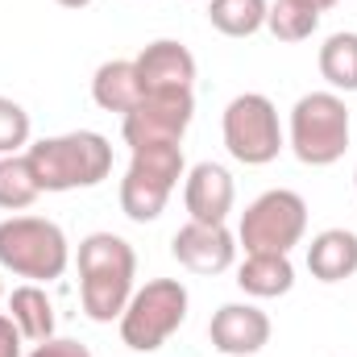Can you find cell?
<instances>
[{
	"label": "cell",
	"instance_id": "20",
	"mask_svg": "<svg viewBox=\"0 0 357 357\" xmlns=\"http://www.w3.org/2000/svg\"><path fill=\"white\" fill-rule=\"evenodd\" d=\"M42 195V183L33 175L25 154H4L0 158V208L4 212H21Z\"/></svg>",
	"mask_w": 357,
	"mask_h": 357
},
{
	"label": "cell",
	"instance_id": "3",
	"mask_svg": "<svg viewBox=\"0 0 357 357\" xmlns=\"http://www.w3.org/2000/svg\"><path fill=\"white\" fill-rule=\"evenodd\" d=\"M349 108L337 91H307L291 108L287 146L303 167H333L349 150Z\"/></svg>",
	"mask_w": 357,
	"mask_h": 357
},
{
	"label": "cell",
	"instance_id": "17",
	"mask_svg": "<svg viewBox=\"0 0 357 357\" xmlns=\"http://www.w3.org/2000/svg\"><path fill=\"white\" fill-rule=\"evenodd\" d=\"M8 316L21 328V337L33 341V345L54 337V303H50V295L38 282H25V287H17L8 295Z\"/></svg>",
	"mask_w": 357,
	"mask_h": 357
},
{
	"label": "cell",
	"instance_id": "5",
	"mask_svg": "<svg viewBox=\"0 0 357 357\" xmlns=\"http://www.w3.org/2000/svg\"><path fill=\"white\" fill-rule=\"evenodd\" d=\"M187 287L178 278H150L146 287H137L121 312V341L133 354H154L162 349L187 320Z\"/></svg>",
	"mask_w": 357,
	"mask_h": 357
},
{
	"label": "cell",
	"instance_id": "18",
	"mask_svg": "<svg viewBox=\"0 0 357 357\" xmlns=\"http://www.w3.org/2000/svg\"><path fill=\"white\" fill-rule=\"evenodd\" d=\"M266 13L270 0H212L208 4V21L225 38H254L258 29H266Z\"/></svg>",
	"mask_w": 357,
	"mask_h": 357
},
{
	"label": "cell",
	"instance_id": "13",
	"mask_svg": "<svg viewBox=\"0 0 357 357\" xmlns=\"http://www.w3.org/2000/svg\"><path fill=\"white\" fill-rule=\"evenodd\" d=\"M133 63H137L146 91H191V84H195V54L175 38L150 42Z\"/></svg>",
	"mask_w": 357,
	"mask_h": 357
},
{
	"label": "cell",
	"instance_id": "15",
	"mask_svg": "<svg viewBox=\"0 0 357 357\" xmlns=\"http://www.w3.org/2000/svg\"><path fill=\"white\" fill-rule=\"evenodd\" d=\"M146 96L142 88V75H137V63L133 59H112V63H100L96 75H91V100L104 108V112H133L137 100Z\"/></svg>",
	"mask_w": 357,
	"mask_h": 357
},
{
	"label": "cell",
	"instance_id": "7",
	"mask_svg": "<svg viewBox=\"0 0 357 357\" xmlns=\"http://www.w3.org/2000/svg\"><path fill=\"white\" fill-rule=\"evenodd\" d=\"M307 233V204L299 191L274 187L262 191L245 212H241V229L237 241L245 254H291Z\"/></svg>",
	"mask_w": 357,
	"mask_h": 357
},
{
	"label": "cell",
	"instance_id": "27",
	"mask_svg": "<svg viewBox=\"0 0 357 357\" xmlns=\"http://www.w3.org/2000/svg\"><path fill=\"white\" fill-rule=\"evenodd\" d=\"M354 187H357V171H354Z\"/></svg>",
	"mask_w": 357,
	"mask_h": 357
},
{
	"label": "cell",
	"instance_id": "2",
	"mask_svg": "<svg viewBox=\"0 0 357 357\" xmlns=\"http://www.w3.org/2000/svg\"><path fill=\"white\" fill-rule=\"evenodd\" d=\"M42 191H79V187H100L112 175V146L104 133L75 129L59 137H42L25 150Z\"/></svg>",
	"mask_w": 357,
	"mask_h": 357
},
{
	"label": "cell",
	"instance_id": "22",
	"mask_svg": "<svg viewBox=\"0 0 357 357\" xmlns=\"http://www.w3.org/2000/svg\"><path fill=\"white\" fill-rule=\"evenodd\" d=\"M21 150H29V112L17 100L0 96V158Z\"/></svg>",
	"mask_w": 357,
	"mask_h": 357
},
{
	"label": "cell",
	"instance_id": "19",
	"mask_svg": "<svg viewBox=\"0 0 357 357\" xmlns=\"http://www.w3.org/2000/svg\"><path fill=\"white\" fill-rule=\"evenodd\" d=\"M320 75L333 91H357V33H328L320 46Z\"/></svg>",
	"mask_w": 357,
	"mask_h": 357
},
{
	"label": "cell",
	"instance_id": "11",
	"mask_svg": "<svg viewBox=\"0 0 357 357\" xmlns=\"http://www.w3.org/2000/svg\"><path fill=\"white\" fill-rule=\"evenodd\" d=\"M212 349L225 357H254L270 341V316L258 303H225L208 324Z\"/></svg>",
	"mask_w": 357,
	"mask_h": 357
},
{
	"label": "cell",
	"instance_id": "24",
	"mask_svg": "<svg viewBox=\"0 0 357 357\" xmlns=\"http://www.w3.org/2000/svg\"><path fill=\"white\" fill-rule=\"evenodd\" d=\"M21 328L13 324V316H0V357H21Z\"/></svg>",
	"mask_w": 357,
	"mask_h": 357
},
{
	"label": "cell",
	"instance_id": "26",
	"mask_svg": "<svg viewBox=\"0 0 357 357\" xmlns=\"http://www.w3.org/2000/svg\"><path fill=\"white\" fill-rule=\"evenodd\" d=\"M54 4H63V8H88L91 0H54Z\"/></svg>",
	"mask_w": 357,
	"mask_h": 357
},
{
	"label": "cell",
	"instance_id": "28",
	"mask_svg": "<svg viewBox=\"0 0 357 357\" xmlns=\"http://www.w3.org/2000/svg\"><path fill=\"white\" fill-rule=\"evenodd\" d=\"M0 295H4V282H0Z\"/></svg>",
	"mask_w": 357,
	"mask_h": 357
},
{
	"label": "cell",
	"instance_id": "1",
	"mask_svg": "<svg viewBox=\"0 0 357 357\" xmlns=\"http://www.w3.org/2000/svg\"><path fill=\"white\" fill-rule=\"evenodd\" d=\"M137 278V254L116 233H88L79 241V303L96 324L121 320Z\"/></svg>",
	"mask_w": 357,
	"mask_h": 357
},
{
	"label": "cell",
	"instance_id": "14",
	"mask_svg": "<svg viewBox=\"0 0 357 357\" xmlns=\"http://www.w3.org/2000/svg\"><path fill=\"white\" fill-rule=\"evenodd\" d=\"M307 270L320 282H345L357 274V233L354 229H324L307 245Z\"/></svg>",
	"mask_w": 357,
	"mask_h": 357
},
{
	"label": "cell",
	"instance_id": "6",
	"mask_svg": "<svg viewBox=\"0 0 357 357\" xmlns=\"http://www.w3.org/2000/svg\"><path fill=\"white\" fill-rule=\"evenodd\" d=\"M129 154H133L129 171L121 178V212L133 225H150L162 216L171 191L187 175L183 146H146V150H129Z\"/></svg>",
	"mask_w": 357,
	"mask_h": 357
},
{
	"label": "cell",
	"instance_id": "23",
	"mask_svg": "<svg viewBox=\"0 0 357 357\" xmlns=\"http://www.w3.org/2000/svg\"><path fill=\"white\" fill-rule=\"evenodd\" d=\"M29 357H91V349L71 341V337H50V341H38L29 349Z\"/></svg>",
	"mask_w": 357,
	"mask_h": 357
},
{
	"label": "cell",
	"instance_id": "9",
	"mask_svg": "<svg viewBox=\"0 0 357 357\" xmlns=\"http://www.w3.org/2000/svg\"><path fill=\"white\" fill-rule=\"evenodd\" d=\"M191 116H195V96L191 91H146L137 100V108L121 116V137H125L129 150L178 146Z\"/></svg>",
	"mask_w": 357,
	"mask_h": 357
},
{
	"label": "cell",
	"instance_id": "21",
	"mask_svg": "<svg viewBox=\"0 0 357 357\" xmlns=\"http://www.w3.org/2000/svg\"><path fill=\"white\" fill-rule=\"evenodd\" d=\"M266 29L278 42H307L320 29V13L303 0H274L266 13Z\"/></svg>",
	"mask_w": 357,
	"mask_h": 357
},
{
	"label": "cell",
	"instance_id": "16",
	"mask_svg": "<svg viewBox=\"0 0 357 357\" xmlns=\"http://www.w3.org/2000/svg\"><path fill=\"white\" fill-rule=\"evenodd\" d=\"M237 287L250 299H278L295 287V266L291 254H245L237 266Z\"/></svg>",
	"mask_w": 357,
	"mask_h": 357
},
{
	"label": "cell",
	"instance_id": "10",
	"mask_svg": "<svg viewBox=\"0 0 357 357\" xmlns=\"http://www.w3.org/2000/svg\"><path fill=\"white\" fill-rule=\"evenodd\" d=\"M171 254H175L178 266H187L191 274H225L237 262V237L225 225L187 220L171 237Z\"/></svg>",
	"mask_w": 357,
	"mask_h": 357
},
{
	"label": "cell",
	"instance_id": "8",
	"mask_svg": "<svg viewBox=\"0 0 357 357\" xmlns=\"http://www.w3.org/2000/svg\"><path fill=\"white\" fill-rule=\"evenodd\" d=\"M225 150L245 162V167H266L282 154L287 137H282V125H278V108L274 100L262 91H241L229 100L225 108Z\"/></svg>",
	"mask_w": 357,
	"mask_h": 357
},
{
	"label": "cell",
	"instance_id": "4",
	"mask_svg": "<svg viewBox=\"0 0 357 357\" xmlns=\"http://www.w3.org/2000/svg\"><path fill=\"white\" fill-rule=\"evenodd\" d=\"M0 266L29 282H54L71 266L67 233L46 216H8L0 220Z\"/></svg>",
	"mask_w": 357,
	"mask_h": 357
},
{
	"label": "cell",
	"instance_id": "25",
	"mask_svg": "<svg viewBox=\"0 0 357 357\" xmlns=\"http://www.w3.org/2000/svg\"><path fill=\"white\" fill-rule=\"evenodd\" d=\"M303 4H312V8H316V13H328V8H333V4H337V0H303Z\"/></svg>",
	"mask_w": 357,
	"mask_h": 357
},
{
	"label": "cell",
	"instance_id": "12",
	"mask_svg": "<svg viewBox=\"0 0 357 357\" xmlns=\"http://www.w3.org/2000/svg\"><path fill=\"white\" fill-rule=\"evenodd\" d=\"M233 199H237V183L220 162H195L183 175L187 216L199 220V225H225L229 212H233Z\"/></svg>",
	"mask_w": 357,
	"mask_h": 357
}]
</instances>
